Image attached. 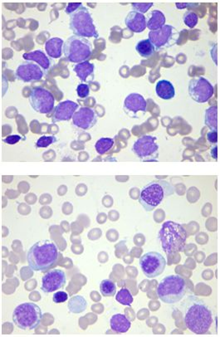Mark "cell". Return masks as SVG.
Returning a JSON list of instances; mask_svg holds the SVG:
<instances>
[{
	"label": "cell",
	"mask_w": 220,
	"mask_h": 337,
	"mask_svg": "<svg viewBox=\"0 0 220 337\" xmlns=\"http://www.w3.org/2000/svg\"><path fill=\"white\" fill-rule=\"evenodd\" d=\"M217 146H214V147L212 148L211 150V154L212 156H213V158H214V159H217Z\"/></svg>",
	"instance_id": "obj_41"
},
{
	"label": "cell",
	"mask_w": 220,
	"mask_h": 337,
	"mask_svg": "<svg viewBox=\"0 0 220 337\" xmlns=\"http://www.w3.org/2000/svg\"><path fill=\"white\" fill-rule=\"evenodd\" d=\"M184 321L189 331L202 335L213 324V312L202 300L195 296H189L184 304Z\"/></svg>",
	"instance_id": "obj_1"
},
{
	"label": "cell",
	"mask_w": 220,
	"mask_h": 337,
	"mask_svg": "<svg viewBox=\"0 0 220 337\" xmlns=\"http://www.w3.org/2000/svg\"><path fill=\"white\" fill-rule=\"evenodd\" d=\"M15 75L22 82H33L42 79L44 73L38 64L26 62L20 64L17 68Z\"/></svg>",
	"instance_id": "obj_15"
},
{
	"label": "cell",
	"mask_w": 220,
	"mask_h": 337,
	"mask_svg": "<svg viewBox=\"0 0 220 337\" xmlns=\"http://www.w3.org/2000/svg\"><path fill=\"white\" fill-rule=\"evenodd\" d=\"M57 138L54 136H43L40 137L38 141L36 142V147L46 148L52 144L55 143Z\"/></svg>",
	"instance_id": "obj_33"
},
{
	"label": "cell",
	"mask_w": 220,
	"mask_h": 337,
	"mask_svg": "<svg viewBox=\"0 0 220 337\" xmlns=\"http://www.w3.org/2000/svg\"><path fill=\"white\" fill-rule=\"evenodd\" d=\"M66 282V274L62 270L52 269L42 277L41 289L44 293H53L62 288Z\"/></svg>",
	"instance_id": "obj_14"
},
{
	"label": "cell",
	"mask_w": 220,
	"mask_h": 337,
	"mask_svg": "<svg viewBox=\"0 0 220 337\" xmlns=\"http://www.w3.org/2000/svg\"><path fill=\"white\" fill-rule=\"evenodd\" d=\"M183 20L186 26L189 27L190 29H193L198 24L199 18L197 14L194 12L188 11L185 13Z\"/></svg>",
	"instance_id": "obj_32"
},
{
	"label": "cell",
	"mask_w": 220,
	"mask_h": 337,
	"mask_svg": "<svg viewBox=\"0 0 220 337\" xmlns=\"http://www.w3.org/2000/svg\"><path fill=\"white\" fill-rule=\"evenodd\" d=\"M174 193V186L167 181H153L141 190L139 202L145 211L150 212L157 209L165 198Z\"/></svg>",
	"instance_id": "obj_4"
},
{
	"label": "cell",
	"mask_w": 220,
	"mask_h": 337,
	"mask_svg": "<svg viewBox=\"0 0 220 337\" xmlns=\"http://www.w3.org/2000/svg\"><path fill=\"white\" fill-rule=\"evenodd\" d=\"M29 99V103L37 113L49 114L54 108V97L49 90L43 87L33 88Z\"/></svg>",
	"instance_id": "obj_11"
},
{
	"label": "cell",
	"mask_w": 220,
	"mask_h": 337,
	"mask_svg": "<svg viewBox=\"0 0 220 337\" xmlns=\"http://www.w3.org/2000/svg\"><path fill=\"white\" fill-rule=\"evenodd\" d=\"M94 64L85 61V62H80L76 64L73 71L75 72L77 77L82 82H86L89 77H93L94 75Z\"/></svg>",
	"instance_id": "obj_25"
},
{
	"label": "cell",
	"mask_w": 220,
	"mask_h": 337,
	"mask_svg": "<svg viewBox=\"0 0 220 337\" xmlns=\"http://www.w3.org/2000/svg\"><path fill=\"white\" fill-rule=\"evenodd\" d=\"M140 266L144 275L148 278H157L165 271L166 261L163 255L157 252H149L140 259Z\"/></svg>",
	"instance_id": "obj_10"
},
{
	"label": "cell",
	"mask_w": 220,
	"mask_h": 337,
	"mask_svg": "<svg viewBox=\"0 0 220 337\" xmlns=\"http://www.w3.org/2000/svg\"><path fill=\"white\" fill-rule=\"evenodd\" d=\"M42 318L41 309L33 302L18 305L13 313V323L22 330H34L39 326Z\"/></svg>",
	"instance_id": "obj_6"
},
{
	"label": "cell",
	"mask_w": 220,
	"mask_h": 337,
	"mask_svg": "<svg viewBox=\"0 0 220 337\" xmlns=\"http://www.w3.org/2000/svg\"><path fill=\"white\" fill-rule=\"evenodd\" d=\"M115 141L113 138H101L97 141L95 148L99 154H106L114 146Z\"/></svg>",
	"instance_id": "obj_29"
},
{
	"label": "cell",
	"mask_w": 220,
	"mask_h": 337,
	"mask_svg": "<svg viewBox=\"0 0 220 337\" xmlns=\"http://www.w3.org/2000/svg\"><path fill=\"white\" fill-rule=\"evenodd\" d=\"M77 96H78L80 98L85 99V98H86V97L89 96V94H90V87H89L87 84H79L77 87Z\"/></svg>",
	"instance_id": "obj_35"
},
{
	"label": "cell",
	"mask_w": 220,
	"mask_h": 337,
	"mask_svg": "<svg viewBox=\"0 0 220 337\" xmlns=\"http://www.w3.org/2000/svg\"><path fill=\"white\" fill-rule=\"evenodd\" d=\"M59 251L57 245L50 240L37 242L28 252L27 261L33 271L43 272L49 270L57 263Z\"/></svg>",
	"instance_id": "obj_2"
},
{
	"label": "cell",
	"mask_w": 220,
	"mask_h": 337,
	"mask_svg": "<svg viewBox=\"0 0 220 337\" xmlns=\"http://www.w3.org/2000/svg\"><path fill=\"white\" fill-rule=\"evenodd\" d=\"M64 56L69 62L80 63L85 62L93 54V45L89 40L73 35L64 42Z\"/></svg>",
	"instance_id": "obj_8"
},
{
	"label": "cell",
	"mask_w": 220,
	"mask_h": 337,
	"mask_svg": "<svg viewBox=\"0 0 220 337\" xmlns=\"http://www.w3.org/2000/svg\"><path fill=\"white\" fill-rule=\"evenodd\" d=\"M148 37L155 49L160 50L176 44L180 38V33L171 25H165L158 30L150 31Z\"/></svg>",
	"instance_id": "obj_9"
},
{
	"label": "cell",
	"mask_w": 220,
	"mask_h": 337,
	"mask_svg": "<svg viewBox=\"0 0 220 337\" xmlns=\"http://www.w3.org/2000/svg\"><path fill=\"white\" fill-rule=\"evenodd\" d=\"M110 326L115 332L126 333L130 330L131 323L123 314H116L111 318Z\"/></svg>",
	"instance_id": "obj_21"
},
{
	"label": "cell",
	"mask_w": 220,
	"mask_h": 337,
	"mask_svg": "<svg viewBox=\"0 0 220 337\" xmlns=\"http://www.w3.org/2000/svg\"><path fill=\"white\" fill-rule=\"evenodd\" d=\"M217 106H211L205 111V125L211 130L218 129V110Z\"/></svg>",
	"instance_id": "obj_27"
},
{
	"label": "cell",
	"mask_w": 220,
	"mask_h": 337,
	"mask_svg": "<svg viewBox=\"0 0 220 337\" xmlns=\"http://www.w3.org/2000/svg\"><path fill=\"white\" fill-rule=\"evenodd\" d=\"M156 141L157 137L143 136L135 142L132 150L141 161H157L159 155V146Z\"/></svg>",
	"instance_id": "obj_12"
},
{
	"label": "cell",
	"mask_w": 220,
	"mask_h": 337,
	"mask_svg": "<svg viewBox=\"0 0 220 337\" xmlns=\"http://www.w3.org/2000/svg\"><path fill=\"white\" fill-rule=\"evenodd\" d=\"M87 307V302L82 296H74L71 298L68 304L69 311L75 314L83 312Z\"/></svg>",
	"instance_id": "obj_26"
},
{
	"label": "cell",
	"mask_w": 220,
	"mask_h": 337,
	"mask_svg": "<svg viewBox=\"0 0 220 337\" xmlns=\"http://www.w3.org/2000/svg\"><path fill=\"white\" fill-rule=\"evenodd\" d=\"M82 6V3H70L68 5L66 8V13L69 15L72 13L77 11V9H79L80 7Z\"/></svg>",
	"instance_id": "obj_37"
},
{
	"label": "cell",
	"mask_w": 220,
	"mask_h": 337,
	"mask_svg": "<svg viewBox=\"0 0 220 337\" xmlns=\"http://www.w3.org/2000/svg\"><path fill=\"white\" fill-rule=\"evenodd\" d=\"M161 247L168 255L182 252L185 248L187 233L182 225L174 221H166L159 232Z\"/></svg>",
	"instance_id": "obj_3"
},
{
	"label": "cell",
	"mask_w": 220,
	"mask_h": 337,
	"mask_svg": "<svg viewBox=\"0 0 220 337\" xmlns=\"http://www.w3.org/2000/svg\"><path fill=\"white\" fill-rule=\"evenodd\" d=\"M146 18V27L150 31H156L161 29L165 24V16L160 10H153Z\"/></svg>",
	"instance_id": "obj_24"
},
{
	"label": "cell",
	"mask_w": 220,
	"mask_h": 337,
	"mask_svg": "<svg viewBox=\"0 0 220 337\" xmlns=\"http://www.w3.org/2000/svg\"><path fill=\"white\" fill-rule=\"evenodd\" d=\"M116 300L119 302L120 304L124 306H130L133 302V296L130 291L126 287L121 288L117 294H116Z\"/></svg>",
	"instance_id": "obj_31"
},
{
	"label": "cell",
	"mask_w": 220,
	"mask_h": 337,
	"mask_svg": "<svg viewBox=\"0 0 220 337\" xmlns=\"http://www.w3.org/2000/svg\"><path fill=\"white\" fill-rule=\"evenodd\" d=\"M134 11L138 12L143 14L153 6V3H133L131 5Z\"/></svg>",
	"instance_id": "obj_34"
},
{
	"label": "cell",
	"mask_w": 220,
	"mask_h": 337,
	"mask_svg": "<svg viewBox=\"0 0 220 337\" xmlns=\"http://www.w3.org/2000/svg\"><path fill=\"white\" fill-rule=\"evenodd\" d=\"M186 282L180 275H170L159 283L157 293L159 298L167 304L181 302L186 293Z\"/></svg>",
	"instance_id": "obj_5"
},
{
	"label": "cell",
	"mask_w": 220,
	"mask_h": 337,
	"mask_svg": "<svg viewBox=\"0 0 220 337\" xmlns=\"http://www.w3.org/2000/svg\"><path fill=\"white\" fill-rule=\"evenodd\" d=\"M22 139V137L18 136V134H13V136H9V137H6L4 140V141H5V143L9 144V145H14V144L19 142Z\"/></svg>",
	"instance_id": "obj_38"
},
{
	"label": "cell",
	"mask_w": 220,
	"mask_h": 337,
	"mask_svg": "<svg viewBox=\"0 0 220 337\" xmlns=\"http://www.w3.org/2000/svg\"><path fill=\"white\" fill-rule=\"evenodd\" d=\"M63 45L62 38H50L45 43V50L48 55L52 58H60L63 52Z\"/></svg>",
	"instance_id": "obj_22"
},
{
	"label": "cell",
	"mask_w": 220,
	"mask_h": 337,
	"mask_svg": "<svg viewBox=\"0 0 220 337\" xmlns=\"http://www.w3.org/2000/svg\"><path fill=\"white\" fill-rule=\"evenodd\" d=\"M100 291L104 297H114L117 293V286L113 281L106 279L101 281Z\"/></svg>",
	"instance_id": "obj_30"
},
{
	"label": "cell",
	"mask_w": 220,
	"mask_h": 337,
	"mask_svg": "<svg viewBox=\"0 0 220 337\" xmlns=\"http://www.w3.org/2000/svg\"><path fill=\"white\" fill-rule=\"evenodd\" d=\"M23 58L28 61H33L37 62L42 69L48 71L53 66V61L47 56L42 50H36V51L30 52V53H25L23 55Z\"/></svg>",
	"instance_id": "obj_20"
},
{
	"label": "cell",
	"mask_w": 220,
	"mask_h": 337,
	"mask_svg": "<svg viewBox=\"0 0 220 337\" xmlns=\"http://www.w3.org/2000/svg\"><path fill=\"white\" fill-rule=\"evenodd\" d=\"M79 105L73 101H64L60 102L57 106L53 115V122L57 123L60 121H67L73 118L77 111Z\"/></svg>",
	"instance_id": "obj_18"
},
{
	"label": "cell",
	"mask_w": 220,
	"mask_h": 337,
	"mask_svg": "<svg viewBox=\"0 0 220 337\" xmlns=\"http://www.w3.org/2000/svg\"><path fill=\"white\" fill-rule=\"evenodd\" d=\"M214 93V86L205 77H195L189 82V96L198 103L207 102L213 97Z\"/></svg>",
	"instance_id": "obj_13"
},
{
	"label": "cell",
	"mask_w": 220,
	"mask_h": 337,
	"mask_svg": "<svg viewBox=\"0 0 220 337\" xmlns=\"http://www.w3.org/2000/svg\"><path fill=\"white\" fill-rule=\"evenodd\" d=\"M123 107L125 113L129 117L137 118L139 113H144V115L146 113L147 102L141 94L130 93L124 101Z\"/></svg>",
	"instance_id": "obj_16"
},
{
	"label": "cell",
	"mask_w": 220,
	"mask_h": 337,
	"mask_svg": "<svg viewBox=\"0 0 220 337\" xmlns=\"http://www.w3.org/2000/svg\"><path fill=\"white\" fill-rule=\"evenodd\" d=\"M156 93L160 98L163 100H170L175 96V90L173 84L167 80H161L157 82Z\"/></svg>",
	"instance_id": "obj_23"
},
{
	"label": "cell",
	"mask_w": 220,
	"mask_h": 337,
	"mask_svg": "<svg viewBox=\"0 0 220 337\" xmlns=\"http://www.w3.org/2000/svg\"><path fill=\"white\" fill-rule=\"evenodd\" d=\"M136 50L142 57H151L154 54L155 48L149 39L141 40L136 45Z\"/></svg>",
	"instance_id": "obj_28"
},
{
	"label": "cell",
	"mask_w": 220,
	"mask_h": 337,
	"mask_svg": "<svg viewBox=\"0 0 220 337\" xmlns=\"http://www.w3.org/2000/svg\"><path fill=\"white\" fill-rule=\"evenodd\" d=\"M125 23L128 29L134 33H141L146 29V18L145 16L134 10L128 13Z\"/></svg>",
	"instance_id": "obj_19"
},
{
	"label": "cell",
	"mask_w": 220,
	"mask_h": 337,
	"mask_svg": "<svg viewBox=\"0 0 220 337\" xmlns=\"http://www.w3.org/2000/svg\"><path fill=\"white\" fill-rule=\"evenodd\" d=\"M69 299V294L65 291H57L53 297V302L55 303H63Z\"/></svg>",
	"instance_id": "obj_36"
},
{
	"label": "cell",
	"mask_w": 220,
	"mask_h": 337,
	"mask_svg": "<svg viewBox=\"0 0 220 337\" xmlns=\"http://www.w3.org/2000/svg\"><path fill=\"white\" fill-rule=\"evenodd\" d=\"M207 139L210 143H216V142H217V140H218V133H217V130H211L210 132L208 133Z\"/></svg>",
	"instance_id": "obj_39"
},
{
	"label": "cell",
	"mask_w": 220,
	"mask_h": 337,
	"mask_svg": "<svg viewBox=\"0 0 220 337\" xmlns=\"http://www.w3.org/2000/svg\"><path fill=\"white\" fill-rule=\"evenodd\" d=\"M69 27L73 33L78 37L85 38L99 37L92 14L83 5L71 14Z\"/></svg>",
	"instance_id": "obj_7"
},
{
	"label": "cell",
	"mask_w": 220,
	"mask_h": 337,
	"mask_svg": "<svg viewBox=\"0 0 220 337\" xmlns=\"http://www.w3.org/2000/svg\"><path fill=\"white\" fill-rule=\"evenodd\" d=\"M176 7L178 8V9H185V8H186V7H189V6H191V5H191V4H187V3H176Z\"/></svg>",
	"instance_id": "obj_40"
},
{
	"label": "cell",
	"mask_w": 220,
	"mask_h": 337,
	"mask_svg": "<svg viewBox=\"0 0 220 337\" xmlns=\"http://www.w3.org/2000/svg\"><path fill=\"white\" fill-rule=\"evenodd\" d=\"M97 116L94 110L89 107H81L73 117V123L76 127L87 130L97 124Z\"/></svg>",
	"instance_id": "obj_17"
}]
</instances>
